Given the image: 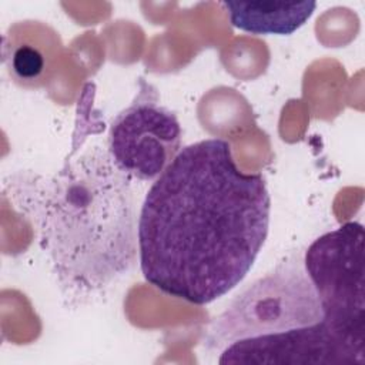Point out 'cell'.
Here are the masks:
<instances>
[{"instance_id":"obj_1","label":"cell","mask_w":365,"mask_h":365,"mask_svg":"<svg viewBox=\"0 0 365 365\" xmlns=\"http://www.w3.org/2000/svg\"><path fill=\"white\" fill-rule=\"evenodd\" d=\"M269 210L265 178L242 173L228 141L208 138L181 148L141 205L143 277L190 304L221 298L254 265Z\"/></svg>"},{"instance_id":"obj_2","label":"cell","mask_w":365,"mask_h":365,"mask_svg":"<svg viewBox=\"0 0 365 365\" xmlns=\"http://www.w3.org/2000/svg\"><path fill=\"white\" fill-rule=\"evenodd\" d=\"M26 207L66 291L94 294L133 269L137 227L131 178L100 145L73 148L58 171L34 182Z\"/></svg>"},{"instance_id":"obj_3","label":"cell","mask_w":365,"mask_h":365,"mask_svg":"<svg viewBox=\"0 0 365 365\" xmlns=\"http://www.w3.org/2000/svg\"><path fill=\"white\" fill-rule=\"evenodd\" d=\"M321 319L317 291L302 258L297 255L252 284L215 318L205 336V348L221 351L237 339L307 327Z\"/></svg>"},{"instance_id":"obj_4","label":"cell","mask_w":365,"mask_h":365,"mask_svg":"<svg viewBox=\"0 0 365 365\" xmlns=\"http://www.w3.org/2000/svg\"><path fill=\"white\" fill-rule=\"evenodd\" d=\"M364 238L362 224L348 221L318 237L302 258L324 322L361 352H365Z\"/></svg>"},{"instance_id":"obj_5","label":"cell","mask_w":365,"mask_h":365,"mask_svg":"<svg viewBox=\"0 0 365 365\" xmlns=\"http://www.w3.org/2000/svg\"><path fill=\"white\" fill-rule=\"evenodd\" d=\"M133 103L111 121L107 151L117 168L141 181L155 180L181 151L177 115L160 104L157 90L140 78Z\"/></svg>"},{"instance_id":"obj_6","label":"cell","mask_w":365,"mask_h":365,"mask_svg":"<svg viewBox=\"0 0 365 365\" xmlns=\"http://www.w3.org/2000/svg\"><path fill=\"white\" fill-rule=\"evenodd\" d=\"M218 364L241 365H365V352L317 324L237 339L225 345Z\"/></svg>"},{"instance_id":"obj_7","label":"cell","mask_w":365,"mask_h":365,"mask_svg":"<svg viewBox=\"0 0 365 365\" xmlns=\"http://www.w3.org/2000/svg\"><path fill=\"white\" fill-rule=\"evenodd\" d=\"M61 48L58 33L47 23L17 21L3 36V63L17 86L34 90L51 77Z\"/></svg>"},{"instance_id":"obj_8","label":"cell","mask_w":365,"mask_h":365,"mask_svg":"<svg viewBox=\"0 0 365 365\" xmlns=\"http://www.w3.org/2000/svg\"><path fill=\"white\" fill-rule=\"evenodd\" d=\"M231 24L252 34L288 36L312 16L315 1H222Z\"/></svg>"}]
</instances>
